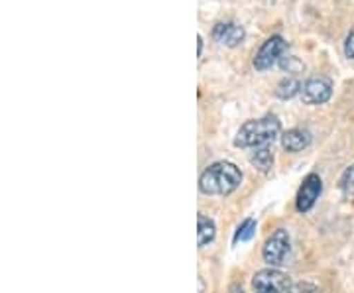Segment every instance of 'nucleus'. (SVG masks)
Listing matches in <instances>:
<instances>
[{
  "label": "nucleus",
  "mask_w": 354,
  "mask_h": 293,
  "mask_svg": "<svg viewBox=\"0 0 354 293\" xmlns=\"http://www.w3.org/2000/svg\"><path fill=\"white\" fill-rule=\"evenodd\" d=\"M213 38L218 44L227 46V48H236L241 46L244 38H246V32L241 24L236 22H218L213 28Z\"/></svg>",
  "instance_id": "obj_8"
},
{
  "label": "nucleus",
  "mask_w": 354,
  "mask_h": 293,
  "mask_svg": "<svg viewBox=\"0 0 354 293\" xmlns=\"http://www.w3.org/2000/svg\"><path fill=\"white\" fill-rule=\"evenodd\" d=\"M197 223H199V248H205L207 244H211L215 240L216 227L215 223H213V218L205 217V215H199Z\"/></svg>",
  "instance_id": "obj_11"
},
{
  "label": "nucleus",
  "mask_w": 354,
  "mask_h": 293,
  "mask_svg": "<svg viewBox=\"0 0 354 293\" xmlns=\"http://www.w3.org/2000/svg\"><path fill=\"white\" fill-rule=\"evenodd\" d=\"M250 162L256 169H260L262 173H268L272 167H274V152L268 146H260V148H254L252 155H250Z\"/></svg>",
  "instance_id": "obj_10"
},
{
  "label": "nucleus",
  "mask_w": 354,
  "mask_h": 293,
  "mask_svg": "<svg viewBox=\"0 0 354 293\" xmlns=\"http://www.w3.org/2000/svg\"><path fill=\"white\" fill-rule=\"evenodd\" d=\"M291 293H319V292H317L315 287H311V285H304V283H301V285H297V287H295Z\"/></svg>",
  "instance_id": "obj_16"
},
{
  "label": "nucleus",
  "mask_w": 354,
  "mask_h": 293,
  "mask_svg": "<svg viewBox=\"0 0 354 293\" xmlns=\"http://www.w3.org/2000/svg\"><path fill=\"white\" fill-rule=\"evenodd\" d=\"M288 252H290V234L286 229H278L266 240L264 248H262V258L270 266H279V264H283Z\"/></svg>",
  "instance_id": "obj_4"
},
{
  "label": "nucleus",
  "mask_w": 354,
  "mask_h": 293,
  "mask_svg": "<svg viewBox=\"0 0 354 293\" xmlns=\"http://www.w3.org/2000/svg\"><path fill=\"white\" fill-rule=\"evenodd\" d=\"M344 55L348 59H354V30L346 36V41H344Z\"/></svg>",
  "instance_id": "obj_15"
},
{
  "label": "nucleus",
  "mask_w": 354,
  "mask_h": 293,
  "mask_svg": "<svg viewBox=\"0 0 354 293\" xmlns=\"http://www.w3.org/2000/svg\"><path fill=\"white\" fill-rule=\"evenodd\" d=\"M252 290L256 293H291L293 283L288 274L268 268L256 272V276L252 278Z\"/></svg>",
  "instance_id": "obj_3"
},
{
  "label": "nucleus",
  "mask_w": 354,
  "mask_h": 293,
  "mask_svg": "<svg viewBox=\"0 0 354 293\" xmlns=\"http://www.w3.org/2000/svg\"><path fill=\"white\" fill-rule=\"evenodd\" d=\"M286 50V39L281 38V36H272V38H268L260 46V50L256 51V55H254V67L258 69V71H266V69H270L272 65L278 64V59L281 57V53Z\"/></svg>",
  "instance_id": "obj_5"
},
{
  "label": "nucleus",
  "mask_w": 354,
  "mask_h": 293,
  "mask_svg": "<svg viewBox=\"0 0 354 293\" xmlns=\"http://www.w3.org/2000/svg\"><path fill=\"white\" fill-rule=\"evenodd\" d=\"M333 95V83L325 77H313L301 87V99L305 104H325Z\"/></svg>",
  "instance_id": "obj_7"
},
{
  "label": "nucleus",
  "mask_w": 354,
  "mask_h": 293,
  "mask_svg": "<svg viewBox=\"0 0 354 293\" xmlns=\"http://www.w3.org/2000/svg\"><path fill=\"white\" fill-rule=\"evenodd\" d=\"M197 41H199V50H197V55L201 57V51H203V38H201V36H197Z\"/></svg>",
  "instance_id": "obj_18"
},
{
  "label": "nucleus",
  "mask_w": 354,
  "mask_h": 293,
  "mask_svg": "<svg viewBox=\"0 0 354 293\" xmlns=\"http://www.w3.org/2000/svg\"><path fill=\"white\" fill-rule=\"evenodd\" d=\"M309 144H311V132L305 128H291L281 136V146L291 153L304 152Z\"/></svg>",
  "instance_id": "obj_9"
},
{
  "label": "nucleus",
  "mask_w": 354,
  "mask_h": 293,
  "mask_svg": "<svg viewBox=\"0 0 354 293\" xmlns=\"http://www.w3.org/2000/svg\"><path fill=\"white\" fill-rule=\"evenodd\" d=\"M301 87H304V85H301L295 77H286V79H281L278 83L276 95H278L279 99L288 101V99H293L295 95H299V93H301Z\"/></svg>",
  "instance_id": "obj_12"
},
{
  "label": "nucleus",
  "mask_w": 354,
  "mask_h": 293,
  "mask_svg": "<svg viewBox=\"0 0 354 293\" xmlns=\"http://www.w3.org/2000/svg\"><path fill=\"white\" fill-rule=\"evenodd\" d=\"M281 132V124L276 116H262V118H254L246 120L234 138L236 148H260L268 146L270 142H274Z\"/></svg>",
  "instance_id": "obj_2"
},
{
  "label": "nucleus",
  "mask_w": 354,
  "mask_h": 293,
  "mask_svg": "<svg viewBox=\"0 0 354 293\" xmlns=\"http://www.w3.org/2000/svg\"><path fill=\"white\" fill-rule=\"evenodd\" d=\"M341 191L346 197H354V164L344 169L341 178Z\"/></svg>",
  "instance_id": "obj_14"
},
{
  "label": "nucleus",
  "mask_w": 354,
  "mask_h": 293,
  "mask_svg": "<svg viewBox=\"0 0 354 293\" xmlns=\"http://www.w3.org/2000/svg\"><path fill=\"white\" fill-rule=\"evenodd\" d=\"M242 183V171L230 162L211 164L199 178V191L203 195H230Z\"/></svg>",
  "instance_id": "obj_1"
},
{
  "label": "nucleus",
  "mask_w": 354,
  "mask_h": 293,
  "mask_svg": "<svg viewBox=\"0 0 354 293\" xmlns=\"http://www.w3.org/2000/svg\"><path fill=\"white\" fill-rule=\"evenodd\" d=\"M254 232H256V220L254 218H246L241 227H239L236 234H234V243H246V240H250L254 236Z\"/></svg>",
  "instance_id": "obj_13"
},
{
  "label": "nucleus",
  "mask_w": 354,
  "mask_h": 293,
  "mask_svg": "<svg viewBox=\"0 0 354 293\" xmlns=\"http://www.w3.org/2000/svg\"><path fill=\"white\" fill-rule=\"evenodd\" d=\"M323 191V181L317 173H309L307 178L304 179L299 191H297V197H295V207L299 213H309L313 209V205L317 203L319 195Z\"/></svg>",
  "instance_id": "obj_6"
},
{
  "label": "nucleus",
  "mask_w": 354,
  "mask_h": 293,
  "mask_svg": "<svg viewBox=\"0 0 354 293\" xmlns=\"http://www.w3.org/2000/svg\"><path fill=\"white\" fill-rule=\"evenodd\" d=\"M228 293H244V292H242V285H236V283H234V285H230Z\"/></svg>",
  "instance_id": "obj_17"
}]
</instances>
